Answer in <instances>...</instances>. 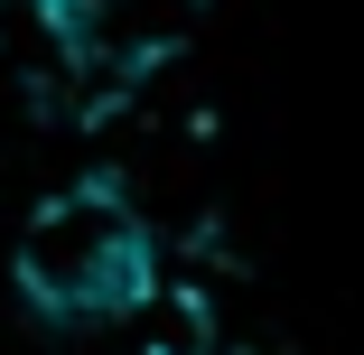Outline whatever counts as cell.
Here are the masks:
<instances>
[{"instance_id": "obj_1", "label": "cell", "mask_w": 364, "mask_h": 355, "mask_svg": "<svg viewBox=\"0 0 364 355\" xmlns=\"http://www.w3.org/2000/svg\"><path fill=\"white\" fill-rule=\"evenodd\" d=\"M10 271L47 318H131L159 290V243L122 187H56L19 225Z\"/></svg>"}]
</instances>
